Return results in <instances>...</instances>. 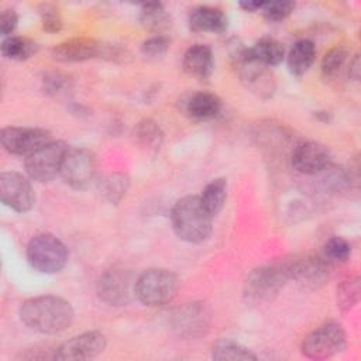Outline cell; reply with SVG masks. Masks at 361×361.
<instances>
[{
  "label": "cell",
  "mask_w": 361,
  "mask_h": 361,
  "mask_svg": "<svg viewBox=\"0 0 361 361\" xmlns=\"http://www.w3.org/2000/svg\"><path fill=\"white\" fill-rule=\"evenodd\" d=\"M18 314L28 329L42 334H56L66 330L75 317L72 305L55 295L27 299L21 303Z\"/></svg>",
  "instance_id": "1"
},
{
  "label": "cell",
  "mask_w": 361,
  "mask_h": 361,
  "mask_svg": "<svg viewBox=\"0 0 361 361\" xmlns=\"http://www.w3.org/2000/svg\"><path fill=\"white\" fill-rule=\"evenodd\" d=\"M212 220L213 217L204 209L199 196L180 197L171 210V224L175 234L192 244H200L210 237Z\"/></svg>",
  "instance_id": "2"
},
{
  "label": "cell",
  "mask_w": 361,
  "mask_h": 361,
  "mask_svg": "<svg viewBox=\"0 0 361 361\" xmlns=\"http://www.w3.org/2000/svg\"><path fill=\"white\" fill-rule=\"evenodd\" d=\"M176 274L165 268H149L135 279V298L145 306L157 307L169 303L178 293Z\"/></svg>",
  "instance_id": "3"
},
{
  "label": "cell",
  "mask_w": 361,
  "mask_h": 361,
  "mask_svg": "<svg viewBox=\"0 0 361 361\" xmlns=\"http://www.w3.org/2000/svg\"><path fill=\"white\" fill-rule=\"evenodd\" d=\"M27 261L41 274H58L68 262L66 245L51 233H39L27 244Z\"/></svg>",
  "instance_id": "4"
},
{
  "label": "cell",
  "mask_w": 361,
  "mask_h": 361,
  "mask_svg": "<svg viewBox=\"0 0 361 361\" xmlns=\"http://www.w3.org/2000/svg\"><path fill=\"white\" fill-rule=\"evenodd\" d=\"M289 281L285 261L268 264L252 269L244 285V298L250 303L272 300Z\"/></svg>",
  "instance_id": "5"
},
{
  "label": "cell",
  "mask_w": 361,
  "mask_h": 361,
  "mask_svg": "<svg viewBox=\"0 0 361 361\" xmlns=\"http://www.w3.org/2000/svg\"><path fill=\"white\" fill-rule=\"evenodd\" d=\"M345 347V331L337 322H327L310 331L302 341V354L310 360H326Z\"/></svg>",
  "instance_id": "6"
},
{
  "label": "cell",
  "mask_w": 361,
  "mask_h": 361,
  "mask_svg": "<svg viewBox=\"0 0 361 361\" xmlns=\"http://www.w3.org/2000/svg\"><path fill=\"white\" fill-rule=\"evenodd\" d=\"M59 175L76 190L89 189L97 179L94 154L86 148H68Z\"/></svg>",
  "instance_id": "7"
},
{
  "label": "cell",
  "mask_w": 361,
  "mask_h": 361,
  "mask_svg": "<svg viewBox=\"0 0 361 361\" xmlns=\"http://www.w3.org/2000/svg\"><path fill=\"white\" fill-rule=\"evenodd\" d=\"M68 145L63 141H49L39 149L25 157V171L32 180L45 183L52 180L61 173L62 162L68 151Z\"/></svg>",
  "instance_id": "8"
},
{
  "label": "cell",
  "mask_w": 361,
  "mask_h": 361,
  "mask_svg": "<svg viewBox=\"0 0 361 361\" xmlns=\"http://www.w3.org/2000/svg\"><path fill=\"white\" fill-rule=\"evenodd\" d=\"M238 76L244 86L261 99L272 97L275 80L268 68L252 58L248 48H240L234 55Z\"/></svg>",
  "instance_id": "9"
},
{
  "label": "cell",
  "mask_w": 361,
  "mask_h": 361,
  "mask_svg": "<svg viewBox=\"0 0 361 361\" xmlns=\"http://www.w3.org/2000/svg\"><path fill=\"white\" fill-rule=\"evenodd\" d=\"M134 286L135 279H133L130 271L123 267H111L100 275L97 295L100 300L110 306H124L135 295Z\"/></svg>",
  "instance_id": "10"
},
{
  "label": "cell",
  "mask_w": 361,
  "mask_h": 361,
  "mask_svg": "<svg viewBox=\"0 0 361 361\" xmlns=\"http://www.w3.org/2000/svg\"><path fill=\"white\" fill-rule=\"evenodd\" d=\"M289 281L300 283L305 288H320L330 275V262L324 257L316 255H295L283 259Z\"/></svg>",
  "instance_id": "11"
},
{
  "label": "cell",
  "mask_w": 361,
  "mask_h": 361,
  "mask_svg": "<svg viewBox=\"0 0 361 361\" xmlns=\"http://www.w3.org/2000/svg\"><path fill=\"white\" fill-rule=\"evenodd\" d=\"M3 148L13 155L28 157L49 141L52 135L48 130L34 127H4L0 133Z\"/></svg>",
  "instance_id": "12"
},
{
  "label": "cell",
  "mask_w": 361,
  "mask_h": 361,
  "mask_svg": "<svg viewBox=\"0 0 361 361\" xmlns=\"http://www.w3.org/2000/svg\"><path fill=\"white\" fill-rule=\"evenodd\" d=\"M1 202L17 213L30 212L35 203V193L30 180L16 171L0 175Z\"/></svg>",
  "instance_id": "13"
},
{
  "label": "cell",
  "mask_w": 361,
  "mask_h": 361,
  "mask_svg": "<svg viewBox=\"0 0 361 361\" xmlns=\"http://www.w3.org/2000/svg\"><path fill=\"white\" fill-rule=\"evenodd\" d=\"M106 336L99 330H89L71 337L56 347L55 360L82 361L90 360L102 354L106 348Z\"/></svg>",
  "instance_id": "14"
},
{
  "label": "cell",
  "mask_w": 361,
  "mask_h": 361,
  "mask_svg": "<svg viewBox=\"0 0 361 361\" xmlns=\"http://www.w3.org/2000/svg\"><path fill=\"white\" fill-rule=\"evenodd\" d=\"M175 333L185 338L203 336L210 324V313L204 303L192 302L178 307L171 319Z\"/></svg>",
  "instance_id": "15"
},
{
  "label": "cell",
  "mask_w": 361,
  "mask_h": 361,
  "mask_svg": "<svg viewBox=\"0 0 361 361\" xmlns=\"http://www.w3.org/2000/svg\"><path fill=\"white\" fill-rule=\"evenodd\" d=\"M330 159L329 149L316 141H303L298 144L290 157L292 166L305 175H314L327 169Z\"/></svg>",
  "instance_id": "16"
},
{
  "label": "cell",
  "mask_w": 361,
  "mask_h": 361,
  "mask_svg": "<svg viewBox=\"0 0 361 361\" xmlns=\"http://www.w3.org/2000/svg\"><path fill=\"white\" fill-rule=\"evenodd\" d=\"M102 54V45L86 37L69 38L56 44L51 49V55L58 62H83Z\"/></svg>",
  "instance_id": "17"
},
{
  "label": "cell",
  "mask_w": 361,
  "mask_h": 361,
  "mask_svg": "<svg viewBox=\"0 0 361 361\" xmlns=\"http://www.w3.org/2000/svg\"><path fill=\"white\" fill-rule=\"evenodd\" d=\"M188 24H189V30L196 34L199 32L223 34L227 30L228 21L226 14L220 8L210 7V6H199L189 13Z\"/></svg>",
  "instance_id": "18"
},
{
  "label": "cell",
  "mask_w": 361,
  "mask_h": 361,
  "mask_svg": "<svg viewBox=\"0 0 361 361\" xmlns=\"http://www.w3.org/2000/svg\"><path fill=\"white\" fill-rule=\"evenodd\" d=\"M182 68L192 78L200 80L210 78L214 68L212 48L204 44H195L189 47L183 54Z\"/></svg>",
  "instance_id": "19"
},
{
  "label": "cell",
  "mask_w": 361,
  "mask_h": 361,
  "mask_svg": "<svg viewBox=\"0 0 361 361\" xmlns=\"http://www.w3.org/2000/svg\"><path fill=\"white\" fill-rule=\"evenodd\" d=\"M316 58V47L310 39H299L293 44L288 54V68L295 76L305 75L313 65Z\"/></svg>",
  "instance_id": "20"
},
{
  "label": "cell",
  "mask_w": 361,
  "mask_h": 361,
  "mask_svg": "<svg viewBox=\"0 0 361 361\" xmlns=\"http://www.w3.org/2000/svg\"><path fill=\"white\" fill-rule=\"evenodd\" d=\"M221 110V100L210 92H197L189 97L186 111L196 120H212Z\"/></svg>",
  "instance_id": "21"
},
{
  "label": "cell",
  "mask_w": 361,
  "mask_h": 361,
  "mask_svg": "<svg viewBox=\"0 0 361 361\" xmlns=\"http://www.w3.org/2000/svg\"><path fill=\"white\" fill-rule=\"evenodd\" d=\"M140 23L145 30L154 32L155 35L162 34L172 25L171 16L166 13L161 3L142 4L140 13Z\"/></svg>",
  "instance_id": "22"
},
{
  "label": "cell",
  "mask_w": 361,
  "mask_h": 361,
  "mask_svg": "<svg viewBox=\"0 0 361 361\" xmlns=\"http://www.w3.org/2000/svg\"><path fill=\"white\" fill-rule=\"evenodd\" d=\"M248 51L254 59H257L267 68L281 63L285 56L283 45L278 39L271 37L261 38L251 48H248Z\"/></svg>",
  "instance_id": "23"
},
{
  "label": "cell",
  "mask_w": 361,
  "mask_h": 361,
  "mask_svg": "<svg viewBox=\"0 0 361 361\" xmlns=\"http://www.w3.org/2000/svg\"><path fill=\"white\" fill-rule=\"evenodd\" d=\"M204 209L212 217L217 216L224 207L227 199V180L224 178H216L210 180L202 190L199 196Z\"/></svg>",
  "instance_id": "24"
},
{
  "label": "cell",
  "mask_w": 361,
  "mask_h": 361,
  "mask_svg": "<svg viewBox=\"0 0 361 361\" xmlns=\"http://www.w3.org/2000/svg\"><path fill=\"white\" fill-rule=\"evenodd\" d=\"M212 357L217 361H255L257 355L247 347L230 338H220L213 344Z\"/></svg>",
  "instance_id": "25"
},
{
  "label": "cell",
  "mask_w": 361,
  "mask_h": 361,
  "mask_svg": "<svg viewBox=\"0 0 361 361\" xmlns=\"http://www.w3.org/2000/svg\"><path fill=\"white\" fill-rule=\"evenodd\" d=\"M37 49H38V45L32 39L25 37H18V35L6 37L0 45L1 55L13 61L28 59L37 52Z\"/></svg>",
  "instance_id": "26"
},
{
  "label": "cell",
  "mask_w": 361,
  "mask_h": 361,
  "mask_svg": "<svg viewBox=\"0 0 361 361\" xmlns=\"http://www.w3.org/2000/svg\"><path fill=\"white\" fill-rule=\"evenodd\" d=\"M134 135L137 142L149 152L158 151L164 141V133L161 127L151 118L141 120L134 128Z\"/></svg>",
  "instance_id": "27"
},
{
  "label": "cell",
  "mask_w": 361,
  "mask_h": 361,
  "mask_svg": "<svg viewBox=\"0 0 361 361\" xmlns=\"http://www.w3.org/2000/svg\"><path fill=\"white\" fill-rule=\"evenodd\" d=\"M360 299V278L357 275L344 278L337 285V306L343 312H348L358 303Z\"/></svg>",
  "instance_id": "28"
},
{
  "label": "cell",
  "mask_w": 361,
  "mask_h": 361,
  "mask_svg": "<svg viewBox=\"0 0 361 361\" xmlns=\"http://www.w3.org/2000/svg\"><path fill=\"white\" fill-rule=\"evenodd\" d=\"M100 190L110 203H118L127 193L130 180L124 173H110L100 180Z\"/></svg>",
  "instance_id": "29"
},
{
  "label": "cell",
  "mask_w": 361,
  "mask_h": 361,
  "mask_svg": "<svg viewBox=\"0 0 361 361\" xmlns=\"http://www.w3.org/2000/svg\"><path fill=\"white\" fill-rule=\"evenodd\" d=\"M348 52L344 47H334L331 48L322 61V75L324 79H334L340 71L343 69L345 61H347Z\"/></svg>",
  "instance_id": "30"
},
{
  "label": "cell",
  "mask_w": 361,
  "mask_h": 361,
  "mask_svg": "<svg viewBox=\"0 0 361 361\" xmlns=\"http://www.w3.org/2000/svg\"><path fill=\"white\" fill-rule=\"evenodd\" d=\"M323 252L329 262H345L351 254V245L345 238L333 235L326 241Z\"/></svg>",
  "instance_id": "31"
},
{
  "label": "cell",
  "mask_w": 361,
  "mask_h": 361,
  "mask_svg": "<svg viewBox=\"0 0 361 361\" xmlns=\"http://www.w3.org/2000/svg\"><path fill=\"white\" fill-rule=\"evenodd\" d=\"M293 8L292 1H264L261 13L269 21H282L290 16Z\"/></svg>",
  "instance_id": "32"
},
{
  "label": "cell",
  "mask_w": 361,
  "mask_h": 361,
  "mask_svg": "<svg viewBox=\"0 0 361 361\" xmlns=\"http://www.w3.org/2000/svg\"><path fill=\"white\" fill-rule=\"evenodd\" d=\"M169 45H171V41L166 35L157 34L147 38L141 44V52L144 56H148V58H159L169 49Z\"/></svg>",
  "instance_id": "33"
},
{
  "label": "cell",
  "mask_w": 361,
  "mask_h": 361,
  "mask_svg": "<svg viewBox=\"0 0 361 361\" xmlns=\"http://www.w3.org/2000/svg\"><path fill=\"white\" fill-rule=\"evenodd\" d=\"M39 16H41V24H42V28L47 31V32H58L62 30V17L58 11V8L52 4H44L41 8H39Z\"/></svg>",
  "instance_id": "34"
},
{
  "label": "cell",
  "mask_w": 361,
  "mask_h": 361,
  "mask_svg": "<svg viewBox=\"0 0 361 361\" xmlns=\"http://www.w3.org/2000/svg\"><path fill=\"white\" fill-rule=\"evenodd\" d=\"M45 83V90L52 94V96H61L65 94L66 90L69 89V80L66 76L52 72L44 78Z\"/></svg>",
  "instance_id": "35"
},
{
  "label": "cell",
  "mask_w": 361,
  "mask_h": 361,
  "mask_svg": "<svg viewBox=\"0 0 361 361\" xmlns=\"http://www.w3.org/2000/svg\"><path fill=\"white\" fill-rule=\"evenodd\" d=\"M17 23H18V16L16 13L14 8H4L0 14V31H1V35L6 38V37H10L11 32L16 30L17 27Z\"/></svg>",
  "instance_id": "36"
},
{
  "label": "cell",
  "mask_w": 361,
  "mask_h": 361,
  "mask_svg": "<svg viewBox=\"0 0 361 361\" xmlns=\"http://www.w3.org/2000/svg\"><path fill=\"white\" fill-rule=\"evenodd\" d=\"M348 75H350L354 80H358V79H360V58H358V55H355L354 59L350 62Z\"/></svg>",
  "instance_id": "37"
},
{
  "label": "cell",
  "mask_w": 361,
  "mask_h": 361,
  "mask_svg": "<svg viewBox=\"0 0 361 361\" xmlns=\"http://www.w3.org/2000/svg\"><path fill=\"white\" fill-rule=\"evenodd\" d=\"M238 6H240L243 10L252 13V11H258V10L261 11V8H262V6H264V1H241Z\"/></svg>",
  "instance_id": "38"
}]
</instances>
